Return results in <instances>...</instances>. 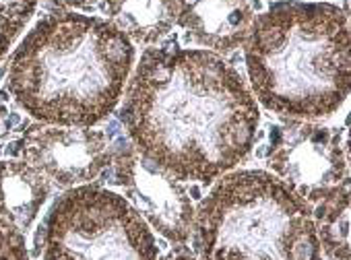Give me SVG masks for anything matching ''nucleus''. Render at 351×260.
Here are the masks:
<instances>
[{
    "label": "nucleus",
    "instance_id": "obj_1",
    "mask_svg": "<svg viewBox=\"0 0 351 260\" xmlns=\"http://www.w3.org/2000/svg\"><path fill=\"white\" fill-rule=\"evenodd\" d=\"M120 118L134 149L176 180L209 184L254 147L261 112L242 75L207 50H147Z\"/></svg>",
    "mask_w": 351,
    "mask_h": 260
},
{
    "label": "nucleus",
    "instance_id": "obj_2",
    "mask_svg": "<svg viewBox=\"0 0 351 260\" xmlns=\"http://www.w3.org/2000/svg\"><path fill=\"white\" fill-rule=\"evenodd\" d=\"M132 62L130 40L110 21L56 13L15 50L7 87L29 116L48 126L91 128L118 106Z\"/></svg>",
    "mask_w": 351,
    "mask_h": 260
},
{
    "label": "nucleus",
    "instance_id": "obj_3",
    "mask_svg": "<svg viewBox=\"0 0 351 260\" xmlns=\"http://www.w3.org/2000/svg\"><path fill=\"white\" fill-rule=\"evenodd\" d=\"M256 99L289 120H322L349 95V19L328 3L271 5L246 38Z\"/></svg>",
    "mask_w": 351,
    "mask_h": 260
},
{
    "label": "nucleus",
    "instance_id": "obj_4",
    "mask_svg": "<svg viewBox=\"0 0 351 260\" xmlns=\"http://www.w3.org/2000/svg\"><path fill=\"white\" fill-rule=\"evenodd\" d=\"M203 260H320L310 204L277 176L240 169L221 176L195 211Z\"/></svg>",
    "mask_w": 351,
    "mask_h": 260
},
{
    "label": "nucleus",
    "instance_id": "obj_5",
    "mask_svg": "<svg viewBox=\"0 0 351 260\" xmlns=\"http://www.w3.org/2000/svg\"><path fill=\"white\" fill-rule=\"evenodd\" d=\"M147 221L106 188L75 186L50 209L44 260H157Z\"/></svg>",
    "mask_w": 351,
    "mask_h": 260
},
{
    "label": "nucleus",
    "instance_id": "obj_6",
    "mask_svg": "<svg viewBox=\"0 0 351 260\" xmlns=\"http://www.w3.org/2000/svg\"><path fill=\"white\" fill-rule=\"evenodd\" d=\"M269 167L304 202L318 204L349 186L347 149L335 128L289 120L277 130Z\"/></svg>",
    "mask_w": 351,
    "mask_h": 260
},
{
    "label": "nucleus",
    "instance_id": "obj_7",
    "mask_svg": "<svg viewBox=\"0 0 351 260\" xmlns=\"http://www.w3.org/2000/svg\"><path fill=\"white\" fill-rule=\"evenodd\" d=\"M114 182L132 209L169 241H186L193 233L195 206L186 188L163 167L147 159L134 145L112 151Z\"/></svg>",
    "mask_w": 351,
    "mask_h": 260
},
{
    "label": "nucleus",
    "instance_id": "obj_8",
    "mask_svg": "<svg viewBox=\"0 0 351 260\" xmlns=\"http://www.w3.org/2000/svg\"><path fill=\"white\" fill-rule=\"evenodd\" d=\"M21 147L23 161L60 188L95 180L114 151L101 130L85 126H32Z\"/></svg>",
    "mask_w": 351,
    "mask_h": 260
},
{
    "label": "nucleus",
    "instance_id": "obj_9",
    "mask_svg": "<svg viewBox=\"0 0 351 260\" xmlns=\"http://www.w3.org/2000/svg\"><path fill=\"white\" fill-rule=\"evenodd\" d=\"M178 23L189 38L215 52H234L240 48L256 17L250 0H178Z\"/></svg>",
    "mask_w": 351,
    "mask_h": 260
},
{
    "label": "nucleus",
    "instance_id": "obj_10",
    "mask_svg": "<svg viewBox=\"0 0 351 260\" xmlns=\"http://www.w3.org/2000/svg\"><path fill=\"white\" fill-rule=\"evenodd\" d=\"M108 21L128 40L155 44L178 23V0H99Z\"/></svg>",
    "mask_w": 351,
    "mask_h": 260
},
{
    "label": "nucleus",
    "instance_id": "obj_11",
    "mask_svg": "<svg viewBox=\"0 0 351 260\" xmlns=\"http://www.w3.org/2000/svg\"><path fill=\"white\" fill-rule=\"evenodd\" d=\"M50 194V182L29 163L0 161V217L17 229H27Z\"/></svg>",
    "mask_w": 351,
    "mask_h": 260
},
{
    "label": "nucleus",
    "instance_id": "obj_12",
    "mask_svg": "<svg viewBox=\"0 0 351 260\" xmlns=\"http://www.w3.org/2000/svg\"><path fill=\"white\" fill-rule=\"evenodd\" d=\"M312 217L320 250H324L330 260H349V186L320 200Z\"/></svg>",
    "mask_w": 351,
    "mask_h": 260
},
{
    "label": "nucleus",
    "instance_id": "obj_13",
    "mask_svg": "<svg viewBox=\"0 0 351 260\" xmlns=\"http://www.w3.org/2000/svg\"><path fill=\"white\" fill-rule=\"evenodd\" d=\"M36 5L38 0H0V60L32 19Z\"/></svg>",
    "mask_w": 351,
    "mask_h": 260
},
{
    "label": "nucleus",
    "instance_id": "obj_14",
    "mask_svg": "<svg viewBox=\"0 0 351 260\" xmlns=\"http://www.w3.org/2000/svg\"><path fill=\"white\" fill-rule=\"evenodd\" d=\"M0 260H29L21 229L0 217Z\"/></svg>",
    "mask_w": 351,
    "mask_h": 260
},
{
    "label": "nucleus",
    "instance_id": "obj_15",
    "mask_svg": "<svg viewBox=\"0 0 351 260\" xmlns=\"http://www.w3.org/2000/svg\"><path fill=\"white\" fill-rule=\"evenodd\" d=\"M13 120H15V116H13V110L9 106V102L3 95H0V141L7 139L11 134Z\"/></svg>",
    "mask_w": 351,
    "mask_h": 260
},
{
    "label": "nucleus",
    "instance_id": "obj_16",
    "mask_svg": "<svg viewBox=\"0 0 351 260\" xmlns=\"http://www.w3.org/2000/svg\"><path fill=\"white\" fill-rule=\"evenodd\" d=\"M161 260H197V256L189 248H184V246H176Z\"/></svg>",
    "mask_w": 351,
    "mask_h": 260
},
{
    "label": "nucleus",
    "instance_id": "obj_17",
    "mask_svg": "<svg viewBox=\"0 0 351 260\" xmlns=\"http://www.w3.org/2000/svg\"><path fill=\"white\" fill-rule=\"evenodd\" d=\"M48 3L60 9H85L91 7L95 0H48Z\"/></svg>",
    "mask_w": 351,
    "mask_h": 260
}]
</instances>
